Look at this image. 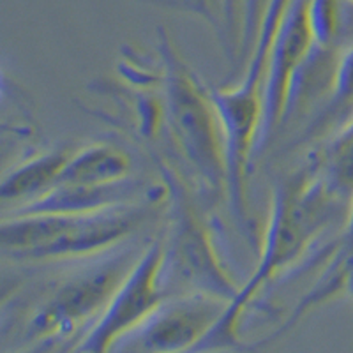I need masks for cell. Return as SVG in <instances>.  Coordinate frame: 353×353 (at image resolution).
<instances>
[{"label":"cell","mask_w":353,"mask_h":353,"mask_svg":"<svg viewBox=\"0 0 353 353\" xmlns=\"http://www.w3.org/2000/svg\"><path fill=\"white\" fill-rule=\"evenodd\" d=\"M228 302L209 293H173L113 350L182 352L194 350L223 314Z\"/></svg>","instance_id":"52a82bcc"},{"label":"cell","mask_w":353,"mask_h":353,"mask_svg":"<svg viewBox=\"0 0 353 353\" xmlns=\"http://www.w3.org/2000/svg\"><path fill=\"white\" fill-rule=\"evenodd\" d=\"M157 50L165 122L176 152L209 193L228 196L225 129L210 88L201 83L165 30L159 32Z\"/></svg>","instance_id":"3957f363"},{"label":"cell","mask_w":353,"mask_h":353,"mask_svg":"<svg viewBox=\"0 0 353 353\" xmlns=\"http://www.w3.org/2000/svg\"><path fill=\"white\" fill-rule=\"evenodd\" d=\"M71 152L72 149L69 147H61L28 157L21 165L14 166L2 181V201H11L14 207H20L50 191L61 179Z\"/></svg>","instance_id":"8fae6325"},{"label":"cell","mask_w":353,"mask_h":353,"mask_svg":"<svg viewBox=\"0 0 353 353\" xmlns=\"http://www.w3.org/2000/svg\"><path fill=\"white\" fill-rule=\"evenodd\" d=\"M131 173L132 159L124 149L110 141H92L72 150L59 182L112 184L128 181Z\"/></svg>","instance_id":"30bf717a"},{"label":"cell","mask_w":353,"mask_h":353,"mask_svg":"<svg viewBox=\"0 0 353 353\" xmlns=\"http://www.w3.org/2000/svg\"><path fill=\"white\" fill-rule=\"evenodd\" d=\"M225 28V44L228 59L239 62L242 44V23H244V0H219Z\"/></svg>","instance_id":"4fadbf2b"},{"label":"cell","mask_w":353,"mask_h":353,"mask_svg":"<svg viewBox=\"0 0 353 353\" xmlns=\"http://www.w3.org/2000/svg\"><path fill=\"white\" fill-rule=\"evenodd\" d=\"M156 185L143 188L134 179L112 184H68L59 182L36 200L14 207V214H88L137 203L149 198Z\"/></svg>","instance_id":"9c48e42d"},{"label":"cell","mask_w":353,"mask_h":353,"mask_svg":"<svg viewBox=\"0 0 353 353\" xmlns=\"http://www.w3.org/2000/svg\"><path fill=\"white\" fill-rule=\"evenodd\" d=\"M165 241L156 239L145 245L112 301L74 350L78 352H108L128 334L137 330L168 297L165 277Z\"/></svg>","instance_id":"8992f818"},{"label":"cell","mask_w":353,"mask_h":353,"mask_svg":"<svg viewBox=\"0 0 353 353\" xmlns=\"http://www.w3.org/2000/svg\"><path fill=\"white\" fill-rule=\"evenodd\" d=\"M307 8L309 0H293L274 39L261 94V121L254 156L267 147L277 129L285 124L293 78L314 46Z\"/></svg>","instance_id":"ba28073f"},{"label":"cell","mask_w":353,"mask_h":353,"mask_svg":"<svg viewBox=\"0 0 353 353\" xmlns=\"http://www.w3.org/2000/svg\"><path fill=\"white\" fill-rule=\"evenodd\" d=\"M352 2H353V0H352Z\"/></svg>","instance_id":"9a60e30c"},{"label":"cell","mask_w":353,"mask_h":353,"mask_svg":"<svg viewBox=\"0 0 353 353\" xmlns=\"http://www.w3.org/2000/svg\"><path fill=\"white\" fill-rule=\"evenodd\" d=\"M168 188V232L165 241V277L168 293L201 292L230 304L241 286L228 272L207 223L201 217L185 181L166 159L157 161Z\"/></svg>","instance_id":"5b68a950"},{"label":"cell","mask_w":353,"mask_h":353,"mask_svg":"<svg viewBox=\"0 0 353 353\" xmlns=\"http://www.w3.org/2000/svg\"><path fill=\"white\" fill-rule=\"evenodd\" d=\"M307 12L314 44L330 46L339 30V0H309Z\"/></svg>","instance_id":"7c38bea8"},{"label":"cell","mask_w":353,"mask_h":353,"mask_svg":"<svg viewBox=\"0 0 353 353\" xmlns=\"http://www.w3.org/2000/svg\"><path fill=\"white\" fill-rule=\"evenodd\" d=\"M143 249L124 244L81 260V267L53 283L25 321L23 341L43 348L81 336L96 323Z\"/></svg>","instance_id":"277c9868"},{"label":"cell","mask_w":353,"mask_h":353,"mask_svg":"<svg viewBox=\"0 0 353 353\" xmlns=\"http://www.w3.org/2000/svg\"><path fill=\"white\" fill-rule=\"evenodd\" d=\"M168 201L165 182L145 200L88 214H11L0 228L4 258L14 263L81 261L124 244Z\"/></svg>","instance_id":"7a4b0ae2"},{"label":"cell","mask_w":353,"mask_h":353,"mask_svg":"<svg viewBox=\"0 0 353 353\" xmlns=\"http://www.w3.org/2000/svg\"><path fill=\"white\" fill-rule=\"evenodd\" d=\"M336 198L314 163L286 176L274 189L269 221L261 241L260 260L248 281L241 286L237 297L226 305L216 325L194 350H216L239 345V327L245 309L267 283L272 281L283 270L290 269L302 254H305L329 221L330 207Z\"/></svg>","instance_id":"6da1fadb"},{"label":"cell","mask_w":353,"mask_h":353,"mask_svg":"<svg viewBox=\"0 0 353 353\" xmlns=\"http://www.w3.org/2000/svg\"><path fill=\"white\" fill-rule=\"evenodd\" d=\"M265 8H267V0H244V23H242V44L239 62L245 61L253 48Z\"/></svg>","instance_id":"5bb4252c"}]
</instances>
